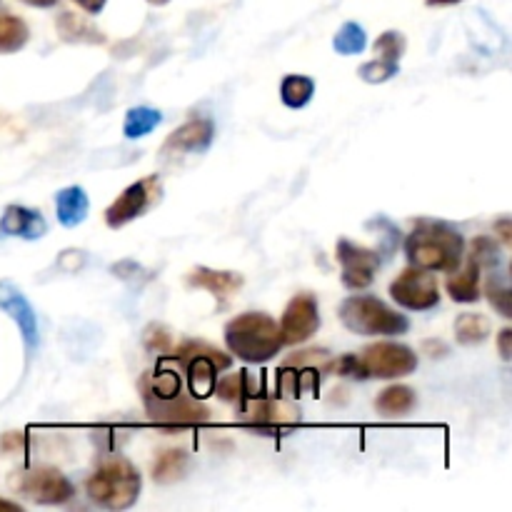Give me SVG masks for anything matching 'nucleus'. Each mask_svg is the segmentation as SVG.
<instances>
[{"mask_svg":"<svg viewBox=\"0 0 512 512\" xmlns=\"http://www.w3.org/2000/svg\"><path fill=\"white\" fill-rule=\"evenodd\" d=\"M48 233V223L38 210L23 208V205H8L0 218V238H23L38 240Z\"/></svg>","mask_w":512,"mask_h":512,"instance_id":"17","label":"nucleus"},{"mask_svg":"<svg viewBox=\"0 0 512 512\" xmlns=\"http://www.w3.org/2000/svg\"><path fill=\"white\" fill-rule=\"evenodd\" d=\"M25 443V435L23 433H5L3 438H0V450L3 453H13V450H20Z\"/></svg>","mask_w":512,"mask_h":512,"instance_id":"35","label":"nucleus"},{"mask_svg":"<svg viewBox=\"0 0 512 512\" xmlns=\"http://www.w3.org/2000/svg\"><path fill=\"white\" fill-rule=\"evenodd\" d=\"M215 125L210 118H193L188 123L180 125L173 135L160 148L163 158H173V155H188V153H205L213 145Z\"/></svg>","mask_w":512,"mask_h":512,"instance_id":"16","label":"nucleus"},{"mask_svg":"<svg viewBox=\"0 0 512 512\" xmlns=\"http://www.w3.org/2000/svg\"><path fill=\"white\" fill-rule=\"evenodd\" d=\"M425 3L440 8V5H458V3H463V0H425Z\"/></svg>","mask_w":512,"mask_h":512,"instance_id":"41","label":"nucleus"},{"mask_svg":"<svg viewBox=\"0 0 512 512\" xmlns=\"http://www.w3.org/2000/svg\"><path fill=\"white\" fill-rule=\"evenodd\" d=\"M143 345L150 353L168 355L173 350V333L163 323H150L143 333Z\"/></svg>","mask_w":512,"mask_h":512,"instance_id":"32","label":"nucleus"},{"mask_svg":"<svg viewBox=\"0 0 512 512\" xmlns=\"http://www.w3.org/2000/svg\"><path fill=\"white\" fill-rule=\"evenodd\" d=\"M168 358L185 375L188 390L195 400L210 398L220 370H228L233 365V358L228 353L218 350L215 345L203 343V340H185L183 345L170 350Z\"/></svg>","mask_w":512,"mask_h":512,"instance_id":"4","label":"nucleus"},{"mask_svg":"<svg viewBox=\"0 0 512 512\" xmlns=\"http://www.w3.org/2000/svg\"><path fill=\"white\" fill-rule=\"evenodd\" d=\"M335 255L343 268V285L348 290H368L373 285L380 268L378 250L363 248L348 238H340L335 245Z\"/></svg>","mask_w":512,"mask_h":512,"instance_id":"12","label":"nucleus"},{"mask_svg":"<svg viewBox=\"0 0 512 512\" xmlns=\"http://www.w3.org/2000/svg\"><path fill=\"white\" fill-rule=\"evenodd\" d=\"M490 333H493V325L480 313H463L455 320V340L460 345H465V348L480 345L483 340L490 338Z\"/></svg>","mask_w":512,"mask_h":512,"instance_id":"24","label":"nucleus"},{"mask_svg":"<svg viewBox=\"0 0 512 512\" xmlns=\"http://www.w3.org/2000/svg\"><path fill=\"white\" fill-rule=\"evenodd\" d=\"M58 33L65 43H88V45H100L105 43V35L100 33L95 25H90L88 20L80 18L78 13H65L58 15Z\"/></svg>","mask_w":512,"mask_h":512,"instance_id":"22","label":"nucleus"},{"mask_svg":"<svg viewBox=\"0 0 512 512\" xmlns=\"http://www.w3.org/2000/svg\"><path fill=\"white\" fill-rule=\"evenodd\" d=\"M10 488L38 505H65L75 495L73 483L58 468H28L10 475Z\"/></svg>","mask_w":512,"mask_h":512,"instance_id":"7","label":"nucleus"},{"mask_svg":"<svg viewBox=\"0 0 512 512\" xmlns=\"http://www.w3.org/2000/svg\"><path fill=\"white\" fill-rule=\"evenodd\" d=\"M160 123H163V115H160V110L138 105V108H130L128 115H125L123 135L130 140H138V138H143V135L153 133Z\"/></svg>","mask_w":512,"mask_h":512,"instance_id":"26","label":"nucleus"},{"mask_svg":"<svg viewBox=\"0 0 512 512\" xmlns=\"http://www.w3.org/2000/svg\"><path fill=\"white\" fill-rule=\"evenodd\" d=\"M148 3H153V5H165V3H168V0H148Z\"/></svg>","mask_w":512,"mask_h":512,"instance_id":"42","label":"nucleus"},{"mask_svg":"<svg viewBox=\"0 0 512 512\" xmlns=\"http://www.w3.org/2000/svg\"><path fill=\"white\" fill-rule=\"evenodd\" d=\"M238 415L248 428L260 430V433L288 430L300 423V410L295 405H290L285 398H270L268 393L238 403Z\"/></svg>","mask_w":512,"mask_h":512,"instance_id":"9","label":"nucleus"},{"mask_svg":"<svg viewBox=\"0 0 512 512\" xmlns=\"http://www.w3.org/2000/svg\"><path fill=\"white\" fill-rule=\"evenodd\" d=\"M243 283H245L243 275L235 273V270H213V268H203V265L193 268L188 275V285L213 293L220 305H225V300L233 298V295L243 288Z\"/></svg>","mask_w":512,"mask_h":512,"instance_id":"18","label":"nucleus"},{"mask_svg":"<svg viewBox=\"0 0 512 512\" xmlns=\"http://www.w3.org/2000/svg\"><path fill=\"white\" fill-rule=\"evenodd\" d=\"M90 200L80 185H68V188L55 193V215H58L63 228H78L88 218Z\"/></svg>","mask_w":512,"mask_h":512,"instance_id":"19","label":"nucleus"},{"mask_svg":"<svg viewBox=\"0 0 512 512\" xmlns=\"http://www.w3.org/2000/svg\"><path fill=\"white\" fill-rule=\"evenodd\" d=\"M73 3H78L88 15H98L100 10L105 8V3H108V0H73Z\"/></svg>","mask_w":512,"mask_h":512,"instance_id":"38","label":"nucleus"},{"mask_svg":"<svg viewBox=\"0 0 512 512\" xmlns=\"http://www.w3.org/2000/svg\"><path fill=\"white\" fill-rule=\"evenodd\" d=\"M480 265L475 260L468 258L463 270H453L448 280H445V288H448V295L455 300V303H475L480 300Z\"/></svg>","mask_w":512,"mask_h":512,"instance_id":"20","label":"nucleus"},{"mask_svg":"<svg viewBox=\"0 0 512 512\" xmlns=\"http://www.w3.org/2000/svg\"><path fill=\"white\" fill-rule=\"evenodd\" d=\"M368 378H405L418 368V353L403 343H375L358 355Z\"/></svg>","mask_w":512,"mask_h":512,"instance_id":"10","label":"nucleus"},{"mask_svg":"<svg viewBox=\"0 0 512 512\" xmlns=\"http://www.w3.org/2000/svg\"><path fill=\"white\" fill-rule=\"evenodd\" d=\"M330 373L340 375V378L368 380V375H365V370H363V365H360L358 355H343V358L333 360V368H330Z\"/></svg>","mask_w":512,"mask_h":512,"instance_id":"33","label":"nucleus"},{"mask_svg":"<svg viewBox=\"0 0 512 512\" xmlns=\"http://www.w3.org/2000/svg\"><path fill=\"white\" fill-rule=\"evenodd\" d=\"M403 248L405 258L415 268L430 273H453L463 265L465 238L458 228L443 220H418Z\"/></svg>","mask_w":512,"mask_h":512,"instance_id":"1","label":"nucleus"},{"mask_svg":"<svg viewBox=\"0 0 512 512\" xmlns=\"http://www.w3.org/2000/svg\"><path fill=\"white\" fill-rule=\"evenodd\" d=\"M415 408V393L408 385H390L375 398V410L385 418H400Z\"/></svg>","mask_w":512,"mask_h":512,"instance_id":"23","label":"nucleus"},{"mask_svg":"<svg viewBox=\"0 0 512 512\" xmlns=\"http://www.w3.org/2000/svg\"><path fill=\"white\" fill-rule=\"evenodd\" d=\"M493 230L500 235V240H503L505 245L512 243V220L510 218H498V220H495Z\"/></svg>","mask_w":512,"mask_h":512,"instance_id":"37","label":"nucleus"},{"mask_svg":"<svg viewBox=\"0 0 512 512\" xmlns=\"http://www.w3.org/2000/svg\"><path fill=\"white\" fill-rule=\"evenodd\" d=\"M420 350H423L425 355H428V358H435V360H440V358H445V355L450 353V348L448 345L443 343V340H423V345H420Z\"/></svg>","mask_w":512,"mask_h":512,"instance_id":"34","label":"nucleus"},{"mask_svg":"<svg viewBox=\"0 0 512 512\" xmlns=\"http://www.w3.org/2000/svg\"><path fill=\"white\" fill-rule=\"evenodd\" d=\"M390 298L410 313H425L440 303L438 280L430 270L408 268L390 283Z\"/></svg>","mask_w":512,"mask_h":512,"instance_id":"11","label":"nucleus"},{"mask_svg":"<svg viewBox=\"0 0 512 512\" xmlns=\"http://www.w3.org/2000/svg\"><path fill=\"white\" fill-rule=\"evenodd\" d=\"M140 398L148 410L150 423L165 433H180L185 428L210 423V418H213L203 400H195L193 395H185L183 390L178 395H170V398H158V395L148 393H140Z\"/></svg>","mask_w":512,"mask_h":512,"instance_id":"6","label":"nucleus"},{"mask_svg":"<svg viewBox=\"0 0 512 512\" xmlns=\"http://www.w3.org/2000/svg\"><path fill=\"white\" fill-rule=\"evenodd\" d=\"M160 193H163V185H160L158 175H148V178L135 180L133 185H128V188L105 208V223H108V228L118 230L123 228V225L138 220L140 215L148 213L150 205L158 203Z\"/></svg>","mask_w":512,"mask_h":512,"instance_id":"8","label":"nucleus"},{"mask_svg":"<svg viewBox=\"0 0 512 512\" xmlns=\"http://www.w3.org/2000/svg\"><path fill=\"white\" fill-rule=\"evenodd\" d=\"M405 35L398 30H385L378 40H375V60L363 63L358 68V75L365 83H385V80L395 78L400 73V58L405 55Z\"/></svg>","mask_w":512,"mask_h":512,"instance_id":"14","label":"nucleus"},{"mask_svg":"<svg viewBox=\"0 0 512 512\" xmlns=\"http://www.w3.org/2000/svg\"><path fill=\"white\" fill-rule=\"evenodd\" d=\"M25 5H33V8H53L58 0H23Z\"/></svg>","mask_w":512,"mask_h":512,"instance_id":"39","label":"nucleus"},{"mask_svg":"<svg viewBox=\"0 0 512 512\" xmlns=\"http://www.w3.org/2000/svg\"><path fill=\"white\" fill-rule=\"evenodd\" d=\"M245 383H248V370H238V373H230L228 378L218 380L215 383L213 393L218 395L223 403H240V398L245 395Z\"/></svg>","mask_w":512,"mask_h":512,"instance_id":"31","label":"nucleus"},{"mask_svg":"<svg viewBox=\"0 0 512 512\" xmlns=\"http://www.w3.org/2000/svg\"><path fill=\"white\" fill-rule=\"evenodd\" d=\"M315 95V80L308 75H285L280 83V100L285 108L300 110L313 100Z\"/></svg>","mask_w":512,"mask_h":512,"instance_id":"25","label":"nucleus"},{"mask_svg":"<svg viewBox=\"0 0 512 512\" xmlns=\"http://www.w3.org/2000/svg\"><path fill=\"white\" fill-rule=\"evenodd\" d=\"M498 350L500 358L512 360V328H503L498 333Z\"/></svg>","mask_w":512,"mask_h":512,"instance_id":"36","label":"nucleus"},{"mask_svg":"<svg viewBox=\"0 0 512 512\" xmlns=\"http://www.w3.org/2000/svg\"><path fill=\"white\" fill-rule=\"evenodd\" d=\"M485 293H488V300L490 305H493L495 310H498L503 318H510L512 315V305H510V285H508V278L505 275L498 273V268L490 273L488 283H485Z\"/></svg>","mask_w":512,"mask_h":512,"instance_id":"29","label":"nucleus"},{"mask_svg":"<svg viewBox=\"0 0 512 512\" xmlns=\"http://www.w3.org/2000/svg\"><path fill=\"white\" fill-rule=\"evenodd\" d=\"M340 323L358 335H405L410 330L408 315L398 313L375 295H353L338 310Z\"/></svg>","mask_w":512,"mask_h":512,"instance_id":"5","label":"nucleus"},{"mask_svg":"<svg viewBox=\"0 0 512 512\" xmlns=\"http://www.w3.org/2000/svg\"><path fill=\"white\" fill-rule=\"evenodd\" d=\"M280 335L283 345H300L313 338L320 328L318 298L313 293H298L285 305L283 320H280Z\"/></svg>","mask_w":512,"mask_h":512,"instance_id":"13","label":"nucleus"},{"mask_svg":"<svg viewBox=\"0 0 512 512\" xmlns=\"http://www.w3.org/2000/svg\"><path fill=\"white\" fill-rule=\"evenodd\" d=\"M188 453L180 448H170V450H160L158 458H155L153 463V480L158 485H173V483H180V480L185 478V473H188Z\"/></svg>","mask_w":512,"mask_h":512,"instance_id":"21","label":"nucleus"},{"mask_svg":"<svg viewBox=\"0 0 512 512\" xmlns=\"http://www.w3.org/2000/svg\"><path fill=\"white\" fill-rule=\"evenodd\" d=\"M0 510H8V512H20V510H23V505L13 503V500H5V498H0Z\"/></svg>","mask_w":512,"mask_h":512,"instance_id":"40","label":"nucleus"},{"mask_svg":"<svg viewBox=\"0 0 512 512\" xmlns=\"http://www.w3.org/2000/svg\"><path fill=\"white\" fill-rule=\"evenodd\" d=\"M143 480L138 468L125 458H110L85 483V493L98 508L128 510L138 503Z\"/></svg>","mask_w":512,"mask_h":512,"instance_id":"3","label":"nucleus"},{"mask_svg":"<svg viewBox=\"0 0 512 512\" xmlns=\"http://www.w3.org/2000/svg\"><path fill=\"white\" fill-rule=\"evenodd\" d=\"M470 260H475L480 268L495 270L500 265V260H503V250H500V245L495 243L493 238L480 235V238H475L473 245H470Z\"/></svg>","mask_w":512,"mask_h":512,"instance_id":"30","label":"nucleus"},{"mask_svg":"<svg viewBox=\"0 0 512 512\" xmlns=\"http://www.w3.org/2000/svg\"><path fill=\"white\" fill-rule=\"evenodd\" d=\"M30 38L28 23L18 15H0V55L18 53Z\"/></svg>","mask_w":512,"mask_h":512,"instance_id":"27","label":"nucleus"},{"mask_svg":"<svg viewBox=\"0 0 512 512\" xmlns=\"http://www.w3.org/2000/svg\"><path fill=\"white\" fill-rule=\"evenodd\" d=\"M0 308H3L5 313L13 318V323L18 325L20 338H23V345H25V353H28L30 358L40 345L38 318H35L33 305L28 303V298H25L15 285L0 283Z\"/></svg>","mask_w":512,"mask_h":512,"instance_id":"15","label":"nucleus"},{"mask_svg":"<svg viewBox=\"0 0 512 512\" xmlns=\"http://www.w3.org/2000/svg\"><path fill=\"white\" fill-rule=\"evenodd\" d=\"M225 345L243 363H268L283 348L280 325L265 313H243L225 325Z\"/></svg>","mask_w":512,"mask_h":512,"instance_id":"2","label":"nucleus"},{"mask_svg":"<svg viewBox=\"0 0 512 512\" xmlns=\"http://www.w3.org/2000/svg\"><path fill=\"white\" fill-rule=\"evenodd\" d=\"M333 48H335V53H340V55L363 53V50L368 48V35H365L363 25L353 23V20H348V23L340 25V30L335 33V38H333Z\"/></svg>","mask_w":512,"mask_h":512,"instance_id":"28","label":"nucleus"}]
</instances>
